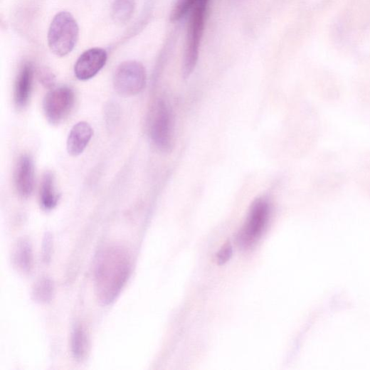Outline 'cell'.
Here are the masks:
<instances>
[{"label":"cell","mask_w":370,"mask_h":370,"mask_svg":"<svg viewBox=\"0 0 370 370\" xmlns=\"http://www.w3.org/2000/svg\"><path fill=\"white\" fill-rule=\"evenodd\" d=\"M34 164L28 155H23L18 160L15 171V185L18 194L28 199L33 193L35 180Z\"/></svg>","instance_id":"obj_9"},{"label":"cell","mask_w":370,"mask_h":370,"mask_svg":"<svg viewBox=\"0 0 370 370\" xmlns=\"http://www.w3.org/2000/svg\"><path fill=\"white\" fill-rule=\"evenodd\" d=\"M38 78L41 84L46 88H51L55 85L56 77L48 70H41L38 73Z\"/></svg>","instance_id":"obj_19"},{"label":"cell","mask_w":370,"mask_h":370,"mask_svg":"<svg viewBox=\"0 0 370 370\" xmlns=\"http://www.w3.org/2000/svg\"><path fill=\"white\" fill-rule=\"evenodd\" d=\"M208 3V0H199L192 9L183 63V76L184 78L191 76L198 63Z\"/></svg>","instance_id":"obj_3"},{"label":"cell","mask_w":370,"mask_h":370,"mask_svg":"<svg viewBox=\"0 0 370 370\" xmlns=\"http://www.w3.org/2000/svg\"><path fill=\"white\" fill-rule=\"evenodd\" d=\"M270 214V206L266 199H258L253 204L238 236V243L243 248L249 249L256 244L267 226Z\"/></svg>","instance_id":"obj_5"},{"label":"cell","mask_w":370,"mask_h":370,"mask_svg":"<svg viewBox=\"0 0 370 370\" xmlns=\"http://www.w3.org/2000/svg\"><path fill=\"white\" fill-rule=\"evenodd\" d=\"M150 134L153 143L160 151L169 152L173 147V122L169 107L159 100L152 115Z\"/></svg>","instance_id":"obj_6"},{"label":"cell","mask_w":370,"mask_h":370,"mask_svg":"<svg viewBox=\"0 0 370 370\" xmlns=\"http://www.w3.org/2000/svg\"><path fill=\"white\" fill-rule=\"evenodd\" d=\"M60 200V194L56 187V179L51 171L43 175L40 188V204L45 211L54 209Z\"/></svg>","instance_id":"obj_13"},{"label":"cell","mask_w":370,"mask_h":370,"mask_svg":"<svg viewBox=\"0 0 370 370\" xmlns=\"http://www.w3.org/2000/svg\"><path fill=\"white\" fill-rule=\"evenodd\" d=\"M71 352L73 357L83 360L87 354L88 341L85 331L80 326H75L73 329L70 340Z\"/></svg>","instance_id":"obj_15"},{"label":"cell","mask_w":370,"mask_h":370,"mask_svg":"<svg viewBox=\"0 0 370 370\" xmlns=\"http://www.w3.org/2000/svg\"><path fill=\"white\" fill-rule=\"evenodd\" d=\"M107 60V52L101 48H92L83 53L78 59L74 72L80 80H88L96 76Z\"/></svg>","instance_id":"obj_8"},{"label":"cell","mask_w":370,"mask_h":370,"mask_svg":"<svg viewBox=\"0 0 370 370\" xmlns=\"http://www.w3.org/2000/svg\"><path fill=\"white\" fill-rule=\"evenodd\" d=\"M199 0H178L171 14V21H176L192 11Z\"/></svg>","instance_id":"obj_17"},{"label":"cell","mask_w":370,"mask_h":370,"mask_svg":"<svg viewBox=\"0 0 370 370\" xmlns=\"http://www.w3.org/2000/svg\"><path fill=\"white\" fill-rule=\"evenodd\" d=\"M75 104L73 90L67 86L52 89L43 101L46 120L52 125H59L68 117Z\"/></svg>","instance_id":"obj_7"},{"label":"cell","mask_w":370,"mask_h":370,"mask_svg":"<svg viewBox=\"0 0 370 370\" xmlns=\"http://www.w3.org/2000/svg\"><path fill=\"white\" fill-rule=\"evenodd\" d=\"M79 27L68 12L58 14L51 23L48 33V44L51 51L58 57L70 53L78 41Z\"/></svg>","instance_id":"obj_2"},{"label":"cell","mask_w":370,"mask_h":370,"mask_svg":"<svg viewBox=\"0 0 370 370\" xmlns=\"http://www.w3.org/2000/svg\"><path fill=\"white\" fill-rule=\"evenodd\" d=\"M132 270L127 250L117 245L103 249L97 255L95 269V290L101 303L108 305L119 297Z\"/></svg>","instance_id":"obj_1"},{"label":"cell","mask_w":370,"mask_h":370,"mask_svg":"<svg viewBox=\"0 0 370 370\" xmlns=\"http://www.w3.org/2000/svg\"><path fill=\"white\" fill-rule=\"evenodd\" d=\"M12 262L17 270L28 273L33 266L32 244L28 239L21 238L15 245L12 252Z\"/></svg>","instance_id":"obj_12"},{"label":"cell","mask_w":370,"mask_h":370,"mask_svg":"<svg viewBox=\"0 0 370 370\" xmlns=\"http://www.w3.org/2000/svg\"><path fill=\"white\" fill-rule=\"evenodd\" d=\"M56 294L54 282L48 277L40 278L33 285L31 297L34 302L39 304L50 303Z\"/></svg>","instance_id":"obj_14"},{"label":"cell","mask_w":370,"mask_h":370,"mask_svg":"<svg viewBox=\"0 0 370 370\" xmlns=\"http://www.w3.org/2000/svg\"><path fill=\"white\" fill-rule=\"evenodd\" d=\"M146 83V70L142 63L136 61L120 64L113 77L115 90L118 95L125 97L140 94Z\"/></svg>","instance_id":"obj_4"},{"label":"cell","mask_w":370,"mask_h":370,"mask_svg":"<svg viewBox=\"0 0 370 370\" xmlns=\"http://www.w3.org/2000/svg\"><path fill=\"white\" fill-rule=\"evenodd\" d=\"M134 8V0H115L112 7L114 21L118 23H126L131 18Z\"/></svg>","instance_id":"obj_16"},{"label":"cell","mask_w":370,"mask_h":370,"mask_svg":"<svg viewBox=\"0 0 370 370\" xmlns=\"http://www.w3.org/2000/svg\"><path fill=\"white\" fill-rule=\"evenodd\" d=\"M233 247L229 243L226 244L216 255L218 263L219 265L226 263L233 256Z\"/></svg>","instance_id":"obj_20"},{"label":"cell","mask_w":370,"mask_h":370,"mask_svg":"<svg viewBox=\"0 0 370 370\" xmlns=\"http://www.w3.org/2000/svg\"><path fill=\"white\" fill-rule=\"evenodd\" d=\"M33 79V69L30 63L21 68L16 78L14 90V100L19 109L27 106L30 100Z\"/></svg>","instance_id":"obj_11"},{"label":"cell","mask_w":370,"mask_h":370,"mask_svg":"<svg viewBox=\"0 0 370 370\" xmlns=\"http://www.w3.org/2000/svg\"><path fill=\"white\" fill-rule=\"evenodd\" d=\"M94 131L86 122H80L71 129L67 141V149L70 155L78 157L83 153L91 140Z\"/></svg>","instance_id":"obj_10"},{"label":"cell","mask_w":370,"mask_h":370,"mask_svg":"<svg viewBox=\"0 0 370 370\" xmlns=\"http://www.w3.org/2000/svg\"><path fill=\"white\" fill-rule=\"evenodd\" d=\"M53 248V238L50 233H46L42 244V260L45 263H49L52 258Z\"/></svg>","instance_id":"obj_18"}]
</instances>
